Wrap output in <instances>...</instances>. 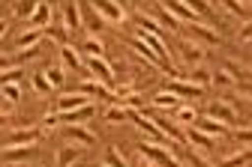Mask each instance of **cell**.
<instances>
[{
    "mask_svg": "<svg viewBox=\"0 0 252 167\" xmlns=\"http://www.w3.org/2000/svg\"><path fill=\"white\" fill-rule=\"evenodd\" d=\"M138 36H141V42H144V45H150V51H153L156 57H159V66H162V69H168V72H171V63H168L171 57H168V48H165V45H162V39H159V33L141 30Z\"/></svg>",
    "mask_w": 252,
    "mask_h": 167,
    "instance_id": "cell-1",
    "label": "cell"
},
{
    "mask_svg": "<svg viewBox=\"0 0 252 167\" xmlns=\"http://www.w3.org/2000/svg\"><path fill=\"white\" fill-rule=\"evenodd\" d=\"M141 152H144L150 161H156L159 167H180V164L171 158V152H168L165 146H159V143H141Z\"/></svg>",
    "mask_w": 252,
    "mask_h": 167,
    "instance_id": "cell-2",
    "label": "cell"
},
{
    "mask_svg": "<svg viewBox=\"0 0 252 167\" xmlns=\"http://www.w3.org/2000/svg\"><path fill=\"white\" fill-rule=\"evenodd\" d=\"M84 105H90L87 93H78V90H72V93H63V95H60V102H57V114H69V111H75V108H84Z\"/></svg>",
    "mask_w": 252,
    "mask_h": 167,
    "instance_id": "cell-3",
    "label": "cell"
},
{
    "mask_svg": "<svg viewBox=\"0 0 252 167\" xmlns=\"http://www.w3.org/2000/svg\"><path fill=\"white\" fill-rule=\"evenodd\" d=\"M90 6L108 21H123V9H120L117 0H90Z\"/></svg>",
    "mask_w": 252,
    "mask_h": 167,
    "instance_id": "cell-4",
    "label": "cell"
},
{
    "mask_svg": "<svg viewBox=\"0 0 252 167\" xmlns=\"http://www.w3.org/2000/svg\"><path fill=\"white\" fill-rule=\"evenodd\" d=\"M162 6H165V9H168L174 18H183V21H189V24H192V21H195V15H198L192 6L186 3V0H165Z\"/></svg>",
    "mask_w": 252,
    "mask_h": 167,
    "instance_id": "cell-5",
    "label": "cell"
},
{
    "mask_svg": "<svg viewBox=\"0 0 252 167\" xmlns=\"http://www.w3.org/2000/svg\"><path fill=\"white\" fill-rule=\"evenodd\" d=\"M87 69L93 72V75H96L102 84H108L111 87V81H114V75H111V66L102 60V57H87Z\"/></svg>",
    "mask_w": 252,
    "mask_h": 167,
    "instance_id": "cell-6",
    "label": "cell"
},
{
    "mask_svg": "<svg viewBox=\"0 0 252 167\" xmlns=\"http://www.w3.org/2000/svg\"><path fill=\"white\" fill-rule=\"evenodd\" d=\"M63 135H66L69 141H75V143H81V146H93V138L87 128H81V125H69V128H63Z\"/></svg>",
    "mask_w": 252,
    "mask_h": 167,
    "instance_id": "cell-7",
    "label": "cell"
},
{
    "mask_svg": "<svg viewBox=\"0 0 252 167\" xmlns=\"http://www.w3.org/2000/svg\"><path fill=\"white\" fill-rule=\"evenodd\" d=\"M207 117H213V119H219V122H234V111L225 105V102H213L210 108H207Z\"/></svg>",
    "mask_w": 252,
    "mask_h": 167,
    "instance_id": "cell-8",
    "label": "cell"
},
{
    "mask_svg": "<svg viewBox=\"0 0 252 167\" xmlns=\"http://www.w3.org/2000/svg\"><path fill=\"white\" fill-rule=\"evenodd\" d=\"M36 138H39V131H36V128H24V131H18V135L9 138L6 146H33Z\"/></svg>",
    "mask_w": 252,
    "mask_h": 167,
    "instance_id": "cell-9",
    "label": "cell"
},
{
    "mask_svg": "<svg viewBox=\"0 0 252 167\" xmlns=\"http://www.w3.org/2000/svg\"><path fill=\"white\" fill-rule=\"evenodd\" d=\"M132 119H135V125H138L141 131H147L150 138H159V141H162V131H159V125H156L153 119H147L144 114H132Z\"/></svg>",
    "mask_w": 252,
    "mask_h": 167,
    "instance_id": "cell-10",
    "label": "cell"
},
{
    "mask_svg": "<svg viewBox=\"0 0 252 167\" xmlns=\"http://www.w3.org/2000/svg\"><path fill=\"white\" fill-rule=\"evenodd\" d=\"M33 155V146H3V161H24Z\"/></svg>",
    "mask_w": 252,
    "mask_h": 167,
    "instance_id": "cell-11",
    "label": "cell"
},
{
    "mask_svg": "<svg viewBox=\"0 0 252 167\" xmlns=\"http://www.w3.org/2000/svg\"><path fill=\"white\" fill-rule=\"evenodd\" d=\"M81 21H84V24H87V30H93V33H96V30L102 27V18H99V12L93 9L90 3H87V6H81Z\"/></svg>",
    "mask_w": 252,
    "mask_h": 167,
    "instance_id": "cell-12",
    "label": "cell"
},
{
    "mask_svg": "<svg viewBox=\"0 0 252 167\" xmlns=\"http://www.w3.org/2000/svg\"><path fill=\"white\" fill-rule=\"evenodd\" d=\"M180 57H183V63H189V66H195L201 57H204V51L198 48V45H192V42H183L180 45Z\"/></svg>",
    "mask_w": 252,
    "mask_h": 167,
    "instance_id": "cell-13",
    "label": "cell"
},
{
    "mask_svg": "<svg viewBox=\"0 0 252 167\" xmlns=\"http://www.w3.org/2000/svg\"><path fill=\"white\" fill-rule=\"evenodd\" d=\"M30 21L36 24V30L48 27V21H51V6H48V3H39V6L33 9V15H30Z\"/></svg>",
    "mask_w": 252,
    "mask_h": 167,
    "instance_id": "cell-14",
    "label": "cell"
},
{
    "mask_svg": "<svg viewBox=\"0 0 252 167\" xmlns=\"http://www.w3.org/2000/svg\"><path fill=\"white\" fill-rule=\"evenodd\" d=\"M39 39H42V33L39 30H27L18 36V51H27V48H39Z\"/></svg>",
    "mask_w": 252,
    "mask_h": 167,
    "instance_id": "cell-15",
    "label": "cell"
},
{
    "mask_svg": "<svg viewBox=\"0 0 252 167\" xmlns=\"http://www.w3.org/2000/svg\"><path fill=\"white\" fill-rule=\"evenodd\" d=\"M81 24V6H78V0H66V27L75 30Z\"/></svg>",
    "mask_w": 252,
    "mask_h": 167,
    "instance_id": "cell-16",
    "label": "cell"
},
{
    "mask_svg": "<svg viewBox=\"0 0 252 167\" xmlns=\"http://www.w3.org/2000/svg\"><path fill=\"white\" fill-rule=\"evenodd\" d=\"M189 33H192V36H198V39H204V42H213V45L219 42V36H216V33H213L210 27H204V24H195V21L189 24Z\"/></svg>",
    "mask_w": 252,
    "mask_h": 167,
    "instance_id": "cell-17",
    "label": "cell"
},
{
    "mask_svg": "<svg viewBox=\"0 0 252 167\" xmlns=\"http://www.w3.org/2000/svg\"><path fill=\"white\" fill-rule=\"evenodd\" d=\"M75 161H78V149L75 146H63L57 152V167H72Z\"/></svg>",
    "mask_w": 252,
    "mask_h": 167,
    "instance_id": "cell-18",
    "label": "cell"
},
{
    "mask_svg": "<svg viewBox=\"0 0 252 167\" xmlns=\"http://www.w3.org/2000/svg\"><path fill=\"white\" fill-rule=\"evenodd\" d=\"M198 131H207V135H222V131H225V122H219V119H213V117H204V119L198 122Z\"/></svg>",
    "mask_w": 252,
    "mask_h": 167,
    "instance_id": "cell-19",
    "label": "cell"
},
{
    "mask_svg": "<svg viewBox=\"0 0 252 167\" xmlns=\"http://www.w3.org/2000/svg\"><path fill=\"white\" fill-rule=\"evenodd\" d=\"M87 117H93V105L75 108V111H69V114H60V119H66V122H81V119H87Z\"/></svg>",
    "mask_w": 252,
    "mask_h": 167,
    "instance_id": "cell-20",
    "label": "cell"
},
{
    "mask_svg": "<svg viewBox=\"0 0 252 167\" xmlns=\"http://www.w3.org/2000/svg\"><path fill=\"white\" fill-rule=\"evenodd\" d=\"M168 90L174 95H201V87H192V84H180V81H171Z\"/></svg>",
    "mask_w": 252,
    "mask_h": 167,
    "instance_id": "cell-21",
    "label": "cell"
},
{
    "mask_svg": "<svg viewBox=\"0 0 252 167\" xmlns=\"http://www.w3.org/2000/svg\"><path fill=\"white\" fill-rule=\"evenodd\" d=\"M36 6H39V0H18V3H15V15L18 18H30Z\"/></svg>",
    "mask_w": 252,
    "mask_h": 167,
    "instance_id": "cell-22",
    "label": "cell"
},
{
    "mask_svg": "<svg viewBox=\"0 0 252 167\" xmlns=\"http://www.w3.org/2000/svg\"><path fill=\"white\" fill-rule=\"evenodd\" d=\"M153 18L159 21V24H165L168 30H174V27H177V18H174V15L165 9V6H159V9H156V12H153Z\"/></svg>",
    "mask_w": 252,
    "mask_h": 167,
    "instance_id": "cell-23",
    "label": "cell"
},
{
    "mask_svg": "<svg viewBox=\"0 0 252 167\" xmlns=\"http://www.w3.org/2000/svg\"><path fill=\"white\" fill-rule=\"evenodd\" d=\"M132 48H135V51H138V54H141L147 63H156V66H159V57H156V54L150 51V45H144L141 39H132Z\"/></svg>",
    "mask_w": 252,
    "mask_h": 167,
    "instance_id": "cell-24",
    "label": "cell"
},
{
    "mask_svg": "<svg viewBox=\"0 0 252 167\" xmlns=\"http://www.w3.org/2000/svg\"><path fill=\"white\" fill-rule=\"evenodd\" d=\"M153 105L156 108H177V95L174 93H159V95L153 98Z\"/></svg>",
    "mask_w": 252,
    "mask_h": 167,
    "instance_id": "cell-25",
    "label": "cell"
},
{
    "mask_svg": "<svg viewBox=\"0 0 252 167\" xmlns=\"http://www.w3.org/2000/svg\"><path fill=\"white\" fill-rule=\"evenodd\" d=\"M63 63H66L69 69H81V60H78L75 48H69V45H63Z\"/></svg>",
    "mask_w": 252,
    "mask_h": 167,
    "instance_id": "cell-26",
    "label": "cell"
},
{
    "mask_svg": "<svg viewBox=\"0 0 252 167\" xmlns=\"http://www.w3.org/2000/svg\"><path fill=\"white\" fill-rule=\"evenodd\" d=\"M189 141H192L195 146H204V149H210V146H213V141H210L207 135H201L198 128H189Z\"/></svg>",
    "mask_w": 252,
    "mask_h": 167,
    "instance_id": "cell-27",
    "label": "cell"
},
{
    "mask_svg": "<svg viewBox=\"0 0 252 167\" xmlns=\"http://www.w3.org/2000/svg\"><path fill=\"white\" fill-rule=\"evenodd\" d=\"M210 81H213V84H219V87H228V84H237V81H234V75H231L228 69H222V72H216V75H210Z\"/></svg>",
    "mask_w": 252,
    "mask_h": 167,
    "instance_id": "cell-28",
    "label": "cell"
},
{
    "mask_svg": "<svg viewBox=\"0 0 252 167\" xmlns=\"http://www.w3.org/2000/svg\"><path fill=\"white\" fill-rule=\"evenodd\" d=\"M126 117H129V111H126V108H108L105 111V119L108 122H123Z\"/></svg>",
    "mask_w": 252,
    "mask_h": 167,
    "instance_id": "cell-29",
    "label": "cell"
},
{
    "mask_svg": "<svg viewBox=\"0 0 252 167\" xmlns=\"http://www.w3.org/2000/svg\"><path fill=\"white\" fill-rule=\"evenodd\" d=\"M84 54L87 57H102V42L99 39H87L84 42Z\"/></svg>",
    "mask_w": 252,
    "mask_h": 167,
    "instance_id": "cell-30",
    "label": "cell"
},
{
    "mask_svg": "<svg viewBox=\"0 0 252 167\" xmlns=\"http://www.w3.org/2000/svg\"><path fill=\"white\" fill-rule=\"evenodd\" d=\"M249 158H252V149H249V152H240V155H234V158H225L222 167H243Z\"/></svg>",
    "mask_w": 252,
    "mask_h": 167,
    "instance_id": "cell-31",
    "label": "cell"
},
{
    "mask_svg": "<svg viewBox=\"0 0 252 167\" xmlns=\"http://www.w3.org/2000/svg\"><path fill=\"white\" fill-rule=\"evenodd\" d=\"M0 93H3V95L9 98V102H18V98H21V90H18V84H3V87H0Z\"/></svg>",
    "mask_w": 252,
    "mask_h": 167,
    "instance_id": "cell-32",
    "label": "cell"
},
{
    "mask_svg": "<svg viewBox=\"0 0 252 167\" xmlns=\"http://www.w3.org/2000/svg\"><path fill=\"white\" fill-rule=\"evenodd\" d=\"M21 78V69L15 66V69H6V72H0V87L3 84H12V81H18Z\"/></svg>",
    "mask_w": 252,
    "mask_h": 167,
    "instance_id": "cell-33",
    "label": "cell"
},
{
    "mask_svg": "<svg viewBox=\"0 0 252 167\" xmlns=\"http://www.w3.org/2000/svg\"><path fill=\"white\" fill-rule=\"evenodd\" d=\"M105 164H108V167H126V161L120 158V152H117L114 146L108 149V155H105Z\"/></svg>",
    "mask_w": 252,
    "mask_h": 167,
    "instance_id": "cell-34",
    "label": "cell"
},
{
    "mask_svg": "<svg viewBox=\"0 0 252 167\" xmlns=\"http://www.w3.org/2000/svg\"><path fill=\"white\" fill-rule=\"evenodd\" d=\"M45 78H48V84H51V87H57V84H63V72L57 69V66H51V69L45 72Z\"/></svg>",
    "mask_w": 252,
    "mask_h": 167,
    "instance_id": "cell-35",
    "label": "cell"
},
{
    "mask_svg": "<svg viewBox=\"0 0 252 167\" xmlns=\"http://www.w3.org/2000/svg\"><path fill=\"white\" fill-rule=\"evenodd\" d=\"M33 90H36V93H48V90H51L48 78H45V75H33Z\"/></svg>",
    "mask_w": 252,
    "mask_h": 167,
    "instance_id": "cell-36",
    "label": "cell"
},
{
    "mask_svg": "<svg viewBox=\"0 0 252 167\" xmlns=\"http://www.w3.org/2000/svg\"><path fill=\"white\" fill-rule=\"evenodd\" d=\"M177 119L186 122V125H189V122H195V111H192V108H180V111H177Z\"/></svg>",
    "mask_w": 252,
    "mask_h": 167,
    "instance_id": "cell-37",
    "label": "cell"
},
{
    "mask_svg": "<svg viewBox=\"0 0 252 167\" xmlns=\"http://www.w3.org/2000/svg\"><path fill=\"white\" fill-rule=\"evenodd\" d=\"M15 66H18V60H9V57H3V54H0V72L15 69Z\"/></svg>",
    "mask_w": 252,
    "mask_h": 167,
    "instance_id": "cell-38",
    "label": "cell"
},
{
    "mask_svg": "<svg viewBox=\"0 0 252 167\" xmlns=\"http://www.w3.org/2000/svg\"><path fill=\"white\" fill-rule=\"evenodd\" d=\"M222 3H225V9H231L234 15H237V12H243V3H240V0H222Z\"/></svg>",
    "mask_w": 252,
    "mask_h": 167,
    "instance_id": "cell-39",
    "label": "cell"
},
{
    "mask_svg": "<svg viewBox=\"0 0 252 167\" xmlns=\"http://www.w3.org/2000/svg\"><path fill=\"white\" fill-rule=\"evenodd\" d=\"M240 39H246V42H252V21L240 27Z\"/></svg>",
    "mask_w": 252,
    "mask_h": 167,
    "instance_id": "cell-40",
    "label": "cell"
},
{
    "mask_svg": "<svg viewBox=\"0 0 252 167\" xmlns=\"http://www.w3.org/2000/svg\"><path fill=\"white\" fill-rule=\"evenodd\" d=\"M186 3L192 6L195 12H207V3H204V0H186Z\"/></svg>",
    "mask_w": 252,
    "mask_h": 167,
    "instance_id": "cell-41",
    "label": "cell"
},
{
    "mask_svg": "<svg viewBox=\"0 0 252 167\" xmlns=\"http://www.w3.org/2000/svg\"><path fill=\"white\" fill-rule=\"evenodd\" d=\"M237 141H243V143H252V128H243V131H237Z\"/></svg>",
    "mask_w": 252,
    "mask_h": 167,
    "instance_id": "cell-42",
    "label": "cell"
},
{
    "mask_svg": "<svg viewBox=\"0 0 252 167\" xmlns=\"http://www.w3.org/2000/svg\"><path fill=\"white\" fill-rule=\"evenodd\" d=\"M192 81H198V87H201V84H207V81H210V72H195V75H192Z\"/></svg>",
    "mask_w": 252,
    "mask_h": 167,
    "instance_id": "cell-43",
    "label": "cell"
},
{
    "mask_svg": "<svg viewBox=\"0 0 252 167\" xmlns=\"http://www.w3.org/2000/svg\"><path fill=\"white\" fill-rule=\"evenodd\" d=\"M240 90H243V93H249V95H252V78H246V81H243V84H240Z\"/></svg>",
    "mask_w": 252,
    "mask_h": 167,
    "instance_id": "cell-44",
    "label": "cell"
},
{
    "mask_svg": "<svg viewBox=\"0 0 252 167\" xmlns=\"http://www.w3.org/2000/svg\"><path fill=\"white\" fill-rule=\"evenodd\" d=\"M192 164H195V167H207V164H204V161H201L198 155H192Z\"/></svg>",
    "mask_w": 252,
    "mask_h": 167,
    "instance_id": "cell-45",
    "label": "cell"
},
{
    "mask_svg": "<svg viewBox=\"0 0 252 167\" xmlns=\"http://www.w3.org/2000/svg\"><path fill=\"white\" fill-rule=\"evenodd\" d=\"M3 33H6V21H0V36H3Z\"/></svg>",
    "mask_w": 252,
    "mask_h": 167,
    "instance_id": "cell-46",
    "label": "cell"
},
{
    "mask_svg": "<svg viewBox=\"0 0 252 167\" xmlns=\"http://www.w3.org/2000/svg\"><path fill=\"white\" fill-rule=\"evenodd\" d=\"M132 3H141V0H132Z\"/></svg>",
    "mask_w": 252,
    "mask_h": 167,
    "instance_id": "cell-47",
    "label": "cell"
},
{
    "mask_svg": "<svg viewBox=\"0 0 252 167\" xmlns=\"http://www.w3.org/2000/svg\"><path fill=\"white\" fill-rule=\"evenodd\" d=\"M99 167H108V164H99Z\"/></svg>",
    "mask_w": 252,
    "mask_h": 167,
    "instance_id": "cell-48",
    "label": "cell"
}]
</instances>
